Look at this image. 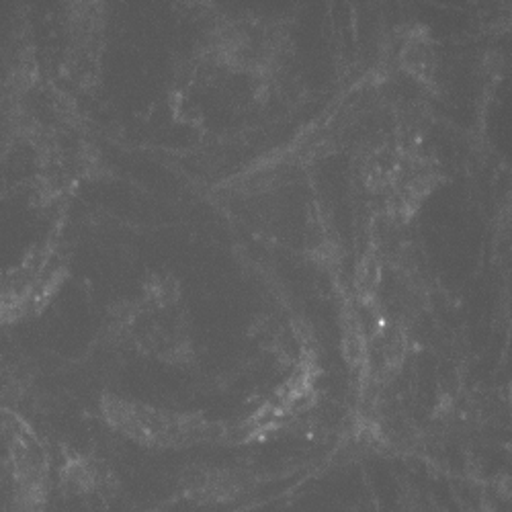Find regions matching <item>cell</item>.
Listing matches in <instances>:
<instances>
[{
  "instance_id": "2",
  "label": "cell",
  "mask_w": 512,
  "mask_h": 512,
  "mask_svg": "<svg viewBox=\"0 0 512 512\" xmlns=\"http://www.w3.org/2000/svg\"><path fill=\"white\" fill-rule=\"evenodd\" d=\"M345 351L349 355L351 361H359L363 355V347H361V340L359 336H349L347 343H345Z\"/></svg>"
},
{
  "instance_id": "1",
  "label": "cell",
  "mask_w": 512,
  "mask_h": 512,
  "mask_svg": "<svg viewBox=\"0 0 512 512\" xmlns=\"http://www.w3.org/2000/svg\"><path fill=\"white\" fill-rule=\"evenodd\" d=\"M183 488L191 502L224 504L246 492V480L226 469H191L183 478Z\"/></svg>"
}]
</instances>
